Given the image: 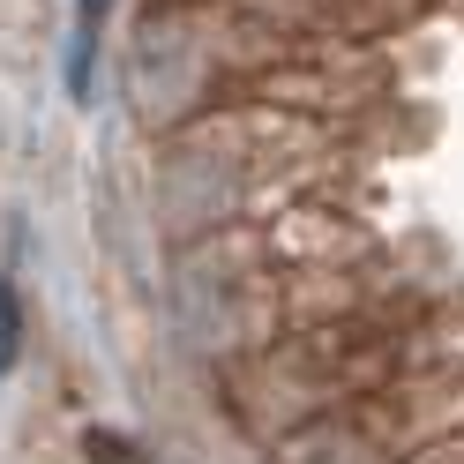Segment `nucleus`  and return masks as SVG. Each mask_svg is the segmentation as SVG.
<instances>
[{
    "instance_id": "f257e3e1",
    "label": "nucleus",
    "mask_w": 464,
    "mask_h": 464,
    "mask_svg": "<svg viewBox=\"0 0 464 464\" xmlns=\"http://www.w3.org/2000/svg\"><path fill=\"white\" fill-rule=\"evenodd\" d=\"M15 330H23V307H15V285H0V367L15 360Z\"/></svg>"
}]
</instances>
